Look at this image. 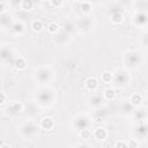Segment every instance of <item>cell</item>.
<instances>
[{
    "mask_svg": "<svg viewBox=\"0 0 148 148\" xmlns=\"http://www.w3.org/2000/svg\"><path fill=\"white\" fill-rule=\"evenodd\" d=\"M141 54L136 50H130L124 56V62L130 68H136L141 64Z\"/></svg>",
    "mask_w": 148,
    "mask_h": 148,
    "instance_id": "cell-1",
    "label": "cell"
},
{
    "mask_svg": "<svg viewBox=\"0 0 148 148\" xmlns=\"http://www.w3.org/2000/svg\"><path fill=\"white\" fill-rule=\"evenodd\" d=\"M53 98H54L53 91L51 89H49V88H43V89H40L36 94V99H37L38 104L44 105V106L51 104L52 101H53Z\"/></svg>",
    "mask_w": 148,
    "mask_h": 148,
    "instance_id": "cell-2",
    "label": "cell"
},
{
    "mask_svg": "<svg viewBox=\"0 0 148 148\" xmlns=\"http://www.w3.org/2000/svg\"><path fill=\"white\" fill-rule=\"evenodd\" d=\"M37 132V126L35 125L34 121H25L24 124H22L20 126V133L24 136V138H31L36 134Z\"/></svg>",
    "mask_w": 148,
    "mask_h": 148,
    "instance_id": "cell-3",
    "label": "cell"
},
{
    "mask_svg": "<svg viewBox=\"0 0 148 148\" xmlns=\"http://www.w3.org/2000/svg\"><path fill=\"white\" fill-rule=\"evenodd\" d=\"M35 77L39 83H47L51 79V71L49 67H42L35 73Z\"/></svg>",
    "mask_w": 148,
    "mask_h": 148,
    "instance_id": "cell-4",
    "label": "cell"
},
{
    "mask_svg": "<svg viewBox=\"0 0 148 148\" xmlns=\"http://www.w3.org/2000/svg\"><path fill=\"white\" fill-rule=\"evenodd\" d=\"M89 126H90V120H89V118L87 116L80 114V116L75 117V119H74V127L77 131H82V130L89 128Z\"/></svg>",
    "mask_w": 148,
    "mask_h": 148,
    "instance_id": "cell-5",
    "label": "cell"
},
{
    "mask_svg": "<svg viewBox=\"0 0 148 148\" xmlns=\"http://www.w3.org/2000/svg\"><path fill=\"white\" fill-rule=\"evenodd\" d=\"M113 82L116 86H126L128 80H130V76L127 75L126 72L124 71H117L114 74H113V77H112Z\"/></svg>",
    "mask_w": 148,
    "mask_h": 148,
    "instance_id": "cell-6",
    "label": "cell"
},
{
    "mask_svg": "<svg viewBox=\"0 0 148 148\" xmlns=\"http://www.w3.org/2000/svg\"><path fill=\"white\" fill-rule=\"evenodd\" d=\"M103 99H104V96H102L101 92H92V95L89 98V103L94 108H99L103 103Z\"/></svg>",
    "mask_w": 148,
    "mask_h": 148,
    "instance_id": "cell-7",
    "label": "cell"
},
{
    "mask_svg": "<svg viewBox=\"0 0 148 148\" xmlns=\"http://www.w3.org/2000/svg\"><path fill=\"white\" fill-rule=\"evenodd\" d=\"M134 23L136 25H145L148 23V16L145 12H139L134 16Z\"/></svg>",
    "mask_w": 148,
    "mask_h": 148,
    "instance_id": "cell-8",
    "label": "cell"
},
{
    "mask_svg": "<svg viewBox=\"0 0 148 148\" xmlns=\"http://www.w3.org/2000/svg\"><path fill=\"white\" fill-rule=\"evenodd\" d=\"M40 127L45 131H50L54 127V120L53 118L51 117H44L42 120H40Z\"/></svg>",
    "mask_w": 148,
    "mask_h": 148,
    "instance_id": "cell-9",
    "label": "cell"
},
{
    "mask_svg": "<svg viewBox=\"0 0 148 148\" xmlns=\"http://www.w3.org/2000/svg\"><path fill=\"white\" fill-rule=\"evenodd\" d=\"M23 110V105L20 102H12L8 106V112L12 114H18Z\"/></svg>",
    "mask_w": 148,
    "mask_h": 148,
    "instance_id": "cell-10",
    "label": "cell"
},
{
    "mask_svg": "<svg viewBox=\"0 0 148 148\" xmlns=\"http://www.w3.org/2000/svg\"><path fill=\"white\" fill-rule=\"evenodd\" d=\"M135 134L138 136H141V138L146 136L148 134V125L143 121H140V124L135 127Z\"/></svg>",
    "mask_w": 148,
    "mask_h": 148,
    "instance_id": "cell-11",
    "label": "cell"
},
{
    "mask_svg": "<svg viewBox=\"0 0 148 148\" xmlns=\"http://www.w3.org/2000/svg\"><path fill=\"white\" fill-rule=\"evenodd\" d=\"M84 86H86V88H87L88 90L94 91V90H96L97 87H98V81H97L96 77H88V79L86 80Z\"/></svg>",
    "mask_w": 148,
    "mask_h": 148,
    "instance_id": "cell-12",
    "label": "cell"
},
{
    "mask_svg": "<svg viewBox=\"0 0 148 148\" xmlns=\"http://www.w3.org/2000/svg\"><path fill=\"white\" fill-rule=\"evenodd\" d=\"M77 25L82 30H89L91 28V25H92V22H91L90 17H83V18H81L79 21V24Z\"/></svg>",
    "mask_w": 148,
    "mask_h": 148,
    "instance_id": "cell-13",
    "label": "cell"
},
{
    "mask_svg": "<svg viewBox=\"0 0 148 148\" xmlns=\"http://www.w3.org/2000/svg\"><path fill=\"white\" fill-rule=\"evenodd\" d=\"M94 136L97 139V140H105L106 136H108V132L105 128L103 127H97L94 132Z\"/></svg>",
    "mask_w": 148,
    "mask_h": 148,
    "instance_id": "cell-14",
    "label": "cell"
},
{
    "mask_svg": "<svg viewBox=\"0 0 148 148\" xmlns=\"http://www.w3.org/2000/svg\"><path fill=\"white\" fill-rule=\"evenodd\" d=\"M14 66H15V68H16L17 71H23V69H25V67H27V61H25L24 58L17 57V58H15Z\"/></svg>",
    "mask_w": 148,
    "mask_h": 148,
    "instance_id": "cell-15",
    "label": "cell"
},
{
    "mask_svg": "<svg viewBox=\"0 0 148 148\" xmlns=\"http://www.w3.org/2000/svg\"><path fill=\"white\" fill-rule=\"evenodd\" d=\"M103 96H104L105 99L112 101V99L116 98V90H114L113 88H106V89L104 90V92H103Z\"/></svg>",
    "mask_w": 148,
    "mask_h": 148,
    "instance_id": "cell-16",
    "label": "cell"
},
{
    "mask_svg": "<svg viewBox=\"0 0 148 148\" xmlns=\"http://www.w3.org/2000/svg\"><path fill=\"white\" fill-rule=\"evenodd\" d=\"M105 116H106V113H105L104 110L97 109V110L94 112V120H95L96 123H101V121H103V119L105 118Z\"/></svg>",
    "mask_w": 148,
    "mask_h": 148,
    "instance_id": "cell-17",
    "label": "cell"
},
{
    "mask_svg": "<svg viewBox=\"0 0 148 148\" xmlns=\"http://www.w3.org/2000/svg\"><path fill=\"white\" fill-rule=\"evenodd\" d=\"M123 18H124L123 14H121L120 12H118V10L113 12L112 15H111V21H112L114 24H119V23H121V22H123Z\"/></svg>",
    "mask_w": 148,
    "mask_h": 148,
    "instance_id": "cell-18",
    "label": "cell"
},
{
    "mask_svg": "<svg viewBox=\"0 0 148 148\" xmlns=\"http://www.w3.org/2000/svg\"><path fill=\"white\" fill-rule=\"evenodd\" d=\"M10 30L14 32V34H21L23 30H24V25L21 23V22H15L10 25Z\"/></svg>",
    "mask_w": 148,
    "mask_h": 148,
    "instance_id": "cell-19",
    "label": "cell"
},
{
    "mask_svg": "<svg viewBox=\"0 0 148 148\" xmlns=\"http://www.w3.org/2000/svg\"><path fill=\"white\" fill-rule=\"evenodd\" d=\"M130 102H131L134 106H138V105H140L141 102H142V96H141L140 94H133V95L131 96V98H130Z\"/></svg>",
    "mask_w": 148,
    "mask_h": 148,
    "instance_id": "cell-20",
    "label": "cell"
},
{
    "mask_svg": "<svg viewBox=\"0 0 148 148\" xmlns=\"http://www.w3.org/2000/svg\"><path fill=\"white\" fill-rule=\"evenodd\" d=\"M62 31H65L66 34L71 35L72 32H74V24H73L71 21L65 22V23H64V25H62Z\"/></svg>",
    "mask_w": 148,
    "mask_h": 148,
    "instance_id": "cell-21",
    "label": "cell"
},
{
    "mask_svg": "<svg viewBox=\"0 0 148 148\" xmlns=\"http://www.w3.org/2000/svg\"><path fill=\"white\" fill-rule=\"evenodd\" d=\"M31 28H32L34 31L39 32V31L43 29V22H42L40 20H35V21H32V23H31Z\"/></svg>",
    "mask_w": 148,
    "mask_h": 148,
    "instance_id": "cell-22",
    "label": "cell"
},
{
    "mask_svg": "<svg viewBox=\"0 0 148 148\" xmlns=\"http://www.w3.org/2000/svg\"><path fill=\"white\" fill-rule=\"evenodd\" d=\"M47 31L52 35H56L59 32V25L56 23V22H51L49 25H47Z\"/></svg>",
    "mask_w": 148,
    "mask_h": 148,
    "instance_id": "cell-23",
    "label": "cell"
},
{
    "mask_svg": "<svg viewBox=\"0 0 148 148\" xmlns=\"http://www.w3.org/2000/svg\"><path fill=\"white\" fill-rule=\"evenodd\" d=\"M112 77H113V74H112L111 72H104V73H102V75H101V80H102L104 83L111 82V81H112Z\"/></svg>",
    "mask_w": 148,
    "mask_h": 148,
    "instance_id": "cell-24",
    "label": "cell"
},
{
    "mask_svg": "<svg viewBox=\"0 0 148 148\" xmlns=\"http://www.w3.org/2000/svg\"><path fill=\"white\" fill-rule=\"evenodd\" d=\"M134 118L136 120H140V121H143L146 118H147V113L145 110H139V111H135L134 112Z\"/></svg>",
    "mask_w": 148,
    "mask_h": 148,
    "instance_id": "cell-25",
    "label": "cell"
},
{
    "mask_svg": "<svg viewBox=\"0 0 148 148\" xmlns=\"http://www.w3.org/2000/svg\"><path fill=\"white\" fill-rule=\"evenodd\" d=\"M1 58L3 61H6L7 58H12V51L9 49H7L6 46H2V50H1Z\"/></svg>",
    "mask_w": 148,
    "mask_h": 148,
    "instance_id": "cell-26",
    "label": "cell"
},
{
    "mask_svg": "<svg viewBox=\"0 0 148 148\" xmlns=\"http://www.w3.org/2000/svg\"><path fill=\"white\" fill-rule=\"evenodd\" d=\"M133 108H134V105H133L131 102H124V103L121 104V110H123L125 113L133 111Z\"/></svg>",
    "mask_w": 148,
    "mask_h": 148,
    "instance_id": "cell-27",
    "label": "cell"
},
{
    "mask_svg": "<svg viewBox=\"0 0 148 148\" xmlns=\"http://www.w3.org/2000/svg\"><path fill=\"white\" fill-rule=\"evenodd\" d=\"M21 7H22L24 10H31L32 7H34V1H32V0H23Z\"/></svg>",
    "mask_w": 148,
    "mask_h": 148,
    "instance_id": "cell-28",
    "label": "cell"
},
{
    "mask_svg": "<svg viewBox=\"0 0 148 148\" xmlns=\"http://www.w3.org/2000/svg\"><path fill=\"white\" fill-rule=\"evenodd\" d=\"M80 8H81V10L82 12H84V13H89L90 10H91V3L90 2H88V1H83L81 5H80Z\"/></svg>",
    "mask_w": 148,
    "mask_h": 148,
    "instance_id": "cell-29",
    "label": "cell"
},
{
    "mask_svg": "<svg viewBox=\"0 0 148 148\" xmlns=\"http://www.w3.org/2000/svg\"><path fill=\"white\" fill-rule=\"evenodd\" d=\"M136 7L139 8V12H145V10L148 8V2L145 1V0L138 1V2H136Z\"/></svg>",
    "mask_w": 148,
    "mask_h": 148,
    "instance_id": "cell-30",
    "label": "cell"
},
{
    "mask_svg": "<svg viewBox=\"0 0 148 148\" xmlns=\"http://www.w3.org/2000/svg\"><path fill=\"white\" fill-rule=\"evenodd\" d=\"M90 135H91V132H90L88 128L80 131V136H81L82 139H89V138H90Z\"/></svg>",
    "mask_w": 148,
    "mask_h": 148,
    "instance_id": "cell-31",
    "label": "cell"
},
{
    "mask_svg": "<svg viewBox=\"0 0 148 148\" xmlns=\"http://www.w3.org/2000/svg\"><path fill=\"white\" fill-rule=\"evenodd\" d=\"M22 1L23 0H9V3L12 7H18L22 5Z\"/></svg>",
    "mask_w": 148,
    "mask_h": 148,
    "instance_id": "cell-32",
    "label": "cell"
},
{
    "mask_svg": "<svg viewBox=\"0 0 148 148\" xmlns=\"http://www.w3.org/2000/svg\"><path fill=\"white\" fill-rule=\"evenodd\" d=\"M141 42H142V44H143L145 46H148V32H147V34H145V35L142 36Z\"/></svg>",
    "mask_w": 148,
    "mask_h": 148,
    "instance_id": "cell-33",
    "label": "cell"
},
{
    "mask_svg": "<svg viewBox=\"0 0 148 148\" xmlns=\"http://www.w3.org/2000/svg\"><path fill=\"white\" fill-rule=\"evenodd\" d=\"M62 2H64V0H51V3L56 7H60L62 5Z\"/></svg>",
    "mask_w": 148,
    "mask_h": 148,
    "instance_id": "cell-34",
    "label": "cell"
},
{
    "mask_svg": "<svg viewBox=\"0 0 148 148\" xmlns=\"http://www.w3.org/2000/svg\"><path fill=\"white\" fill-rule=\"evenodd\" d=\"M5 103H6V94L2 91V92H0V104L3 105Z\"/></svg>",
    "mask_w": 148,
    "mask_h": 148,
    "instance_id": "cell-35",
    "label": "cell"
},
{
    "mask_svg": "<svg viewBox=\"0 0 148 148\" xmlns=\"http://www.w3.org/2000/svg\"><path fill=\"white\" fill-rule=\"evenodd\" d=\"M116 147H127V143L126 142H123V141H118L114 143Z\"/></svg>",
    "mask_w": 148,
    "mask_h": 148,
    "instance_id": "cell-36",
    "label": "cell"
},
{
    "mask_svg": "<svg viewBox=\"0 0 148 148\" xmlns=\"http://www.w3.org/2000/svg\"><path fill=\"white\" fill-rule=\"evenodd\" d=\"M138 145H139V143H138L136 141H134V140H131V141L127 143V146H130V147H131V146H132V147H136Z\"/></svg>",
    "mask_w": 148,
    "mask_h": 148,
    "instance_id": "cell-37",
    "label": "cell"
},
{
    "mask_svg": "<svg viewBox=\"0 0 148 148\" xmlns=\"http://www.w3.org/2000/svg\"><path fill=\"white\" fill-rule=\"evenodd\" d=\"M147 90H148V89H147Z\"/></svg>",
    "mask_w": 148,
    "mask_h": 148,
    "instance_id": "cell-38",
    "label": "cell"
}]
</instances>
